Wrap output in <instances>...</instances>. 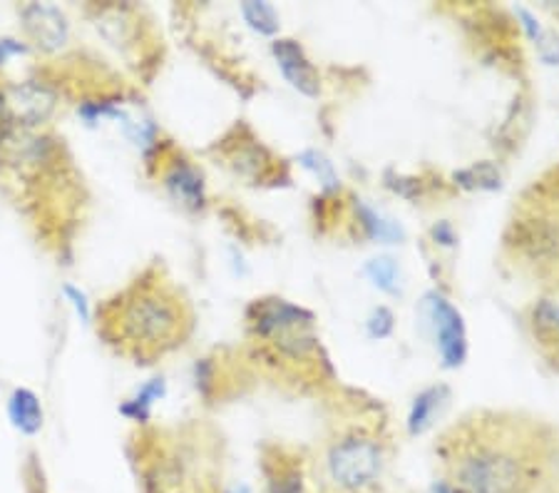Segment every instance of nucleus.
I'll list each match as a JSON object with an SVG mask.
<instances>
[{
  "label": "nucleus",
  "mask_w": 559,
  "mask_h": 493,
  "mask_svg": "<svg viewBox=\"0 0 559 493\" xmlns=\"http://www.w3.org/2000/svg\"><path fill=\"white\" fill-rule=\"evenodd\" d=\"M435 456L458 493H530L557 464L559 439L539 419L473 411L445 429Z\"/></svg>",
  "instance_id": "1"
},
{
  "label": "nucleus",
  "mask_w": 559,
  "mask_h": 493,
  "mask_svg": "<svg viewBox=\"0 0 559 493\" xmlns=\"http://www.w3.org/2000/svg\"><path fill=\"white\" fill-rule=\"evenodd\" d=\"M388 423L375 411L348 414L321 441L313 481L321 493H381L390 466Z\"/></svg>",
  "instance_id": "2"
},
{
  "label": "nucleus",
  "mask_w": 559,
  "mask_h": 493,
  "mask_svg": "<svg viewBox=\"0 0 559 493\" xmlns=\"http://www.w3.org/2000/svg\"><path fill=\"white\" fill-rule=\"evenodd\" d=\"M247 322L261 357L284 377L303 384L328 382V357L323 354L311 311L286 299L266 297L249 307Z\"/></svg>",
  "instance_id": "3"
},
{
  "label": "nucleus",
  "mask_w": 559,
  "mask_h": 493,
  "mask_svg": "<svg viewBox=\"0 0 559 493\" xmlns=\"http://www.w3.org/2000/svg\"><path fill=\"white\" fill-rule=\"evenodd\" d=\"M189 329L187 301L160 276L137 282L120 309V332L142 357H160L185 344Z\"/></svg>",
  "instance_id": "4"
},
{
  "label": "nucleus",
  "mask_w": 559,
  "mask_h": 493,
  "mask_svg": "<svg viewBox=\"0 0 559 493\" xmlns=\"http://www.w3.org/2000/svg\"><path fill=\"white\" fill-rule=\"evenodd\" d=\"M152 464L147 489L150 493H222L216 489L214 464L199 439H172Z\"/></svg>",
  "instance_id": "5"
},
{
  "label": "nucleus",
  "mask_w": 559,
  "mask_h": 493,
  "mask_svg": "<svg viewBox=\"0 0 559 493\" xmlns=\"http://www.w3.org/2000/svg\"><path fill=\"white\" fill-rule=\"evenodd\" d=\"M266 493H321L313 481L311 461L301 454L274 448L272 456H266Z\"/></svg>",
  "instance_id": "6"
},
{
  "label": "nucleus",
  "mask_w": 559,
  "mask_h": 493,
  "mask_svg": "<svg viewBox=\"0 0 559 493\" xmlns=\"http://www.w3.org/2000/svg\"><path fill=\"white\" fill-rule=\"evenodd\" d=\"M427 307H431L435 340H438V352L445 361V367L456 369L465 361V354H468L465 326H462L460 311L445 297H438V294H433L431 301H427Z\"/></svg>",
  "instance_id": "7"
},
{
  "label": "nucleus",
  "mask_w": 559,
  "mask_h": 493,
  "mask_svg": "<svg viewBox=\"0 0 559 493\" xmlns=\"http://www.w3.org/2000/svg\"><path fill=\"white\" fill-rule=\"evenodd\" d=\"M527 326L537 349L549 365H559V305L539 299L527 309Z\"/></svg>",
  "instance_id": "8"
},
{
  "label": "nucleus",
  "mask_w": 559,
  "mask_h": 493,
  "mask_svg": "<svg viewBox=\"0 0 559 493\" xmlns=\"http://www.w3.org/2000/svg\"><path fill=\"white\" fill-rule=\"evenodd\" d=\"M23 19L30 36L46 50H58L67 42V19L58 8L33 3L23 11Z\"/></svg>",
  "instance_id": "9"
},
{
  "label": "nucleus",
  "mask_w": 559,
  "mask_h": 493,
  "mask_svg": "<svg viewBox=\"0 0 559 493\" xmlns=\"http://www.w3.org/2000/svg\"><path fill=\"white\" fill-rule=\"evenodd\" d=\"M274 58L278 67H282L288 83L303 95H316L319 93V75L309 63V58L303 56L301 46L296 40H276L274 42Z\"/></svg>",
  "instance_id": "10"
},
{
  "label": "nucleus",
  "mask_w": 559,
  "mask_h": 493,
  "mask_svg": "<svg viewBox=\"0 0 559 493\" xmlns=\"http://www.w3.org/2000/svg\"><path fill=\"white\" fill-rule=\"evenodd\" d=\"M13 106L17 110V115L28 120L30 125L46 123L52 108H55V95L48 88H42L40 83H25L21 88H15Z\"/></svg>",
  "instance_id": "11"
},
{
  "label": "nucleus",
  "mask_w": 559,
  "mask_h": 493,
  "mask_svg": "<svg viewBox=\"0 0 559 493\" xmlns=\"http://www.w3.org/2000/svg\"><path fill=\"white\" fill-rule=\"evenodd\" d=\"M164 183H167V187L172 189V195L185 202L187 207H195L197 210V207L204 205V180L185 160L172 164L167 177H164Z\"/></svg>",
  "instance_id": "12"
},
{
  "label": "nucleus",
  "mask_w": 559,
  "mask_h": 493,
  "mask_svg": "<svg viewBox=\"0 0 559 493\" xmlns=\"http://www.w3.org/2000/svg\"><path fill=\"white\" fill-rule=\"evenodd\" d=\"M8 414L13 427L25 436H35L42 429V406L30 389H15L8 402Z\"/></svg>",
  "instance_id": "13"
},
{
  "label": "nucleus",
  "mask_w": 559,
  "mask_h": 493,
  "mask_svg": "<svg viewBox=\"0 0 559 493\" xmlns=\"http://www.w3.org/2000/svg\"><path fill=\"white\" fill-rule=\"evenodd\" d=\"M448 392H445V386H431L425 389L423 394L415 396L413 402V409H410V417H408V429L410 434H423L433 427V419H435V411H440V404Z\"/></svg>",
  "instance_id": "14"
},
{
  "label": "nucleus",
  "mask_w": 559,
  "mask_h": 493,
  "mask_svg": "<svg viewBox=\"0 0 559 493\" xmlns=\"http://www.w3.org/2000/svg\"><path fill=\"white\" fill-rule=\"evenodd\" d=\"M162 394H164V382H162V379H152L150 384H145L142 389H139L135 399L122 404L120 411L133 421H147V417H150L152 404L157 399H162Z\"/></svg>",
  "instance_id": "15"
},
{
  "label": "nucleus",
  "mask_w": 559,
  "mask_h": 493,
  "mask_svg": "<svg viewBox=\"0 0 559 493\" xmlns=\"http://www.w3.org/2000/svg\"><path fill=\"white\" fill-rule=\"evenodd\" d=\"M241 13L251 28L259 30L261 36H274V33L278 30L276 11L269 3H244Z\"/></svg>",
  "instance_id": "16"
},
{
  "label": "nucleus",
  "mask_w": 559,
  "mask_h": 493,
  "mask_svg": "<svg viewBox=\"0 0 559 493\" xmlns=\"http://www.w3.org/2000/svg\"><path fill=\"white\" fill-rule=\"evenodd\" d=\"M369 274L371 280L378 284L381 289L386 292H396V282H398V270L390 259H373L369 264Z\"/></svg>",
  "instance_id": "17"
},
{
  "label": "nucleus",
  "mask_w": 559,
  "mask_h": 493,
  "mask_svg": "<svg viewBox=\"0 0 559 493\" xmlns=\"http://www.w3.org/2000/svg\"><path fill=\"white\" fill-rule=\"evenodd\" d=\"M63 292H65V297L73 301L77 317H80L83 322H90V301H87L85 294L77 289V287H73V284H65Z\"/></svg>",
  "instance_id": "18"
},
{
  "label": "nucleus",
  "mask_w": 559,
  "mask_h": 493,
  "mask_svg": "<svg viewBox=\"0 0 559 493\" xmlns=\"http://www.w3.org/2000/svg\"><path fill=\"white\" fill-rule=\"evenodd\" d=\"M530 493H559V458H557V464L552 466V471H549L545 479L539 481Z\"/></svg>",
  "instance_id": "19"
},
{
  "label": "nucleus",
  "mask_w": 559,
  "mask_h": 493,
  "mask_svg": "<svg viewBox=\"0 0 559 493\" xmlns=\"http://www.w3.org/2000/svg\"><path fill=\"white\" fill-rule=\"evenodd\" d=\"M425 493H458L456 489H452V486H448V483H445L443 479L440 481H435L433 483V486L431 489H427Z\"/></svg>",
  "instance_id": "20"
},
{
  "label": "nucleus",
  "mask_w": 559,
  "mask_h": 493,
  "mask_svg": "<svg viewBox=\"0 0 559 493\" xmlns=\"http://www.w3.org/2000/svg\"><path fill=\"white\" fill-rule=\"evenodd\" d=\"M229 493H249V489H244V486H241V489H237V491H229Z\"/></svg>",
  "instance_id": "21"
}]
</instances>
